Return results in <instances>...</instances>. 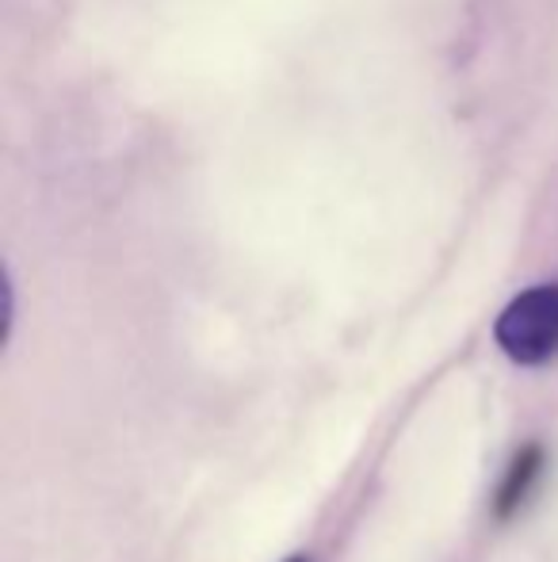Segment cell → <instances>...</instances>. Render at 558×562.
<instances>
[{"mask_svg":"<svg viewBox=\"0 0 558 562\" xmlns=\"http://www.w3.org/2000/svg\"><path fill=\"white\" fill-rule=\"evenodd\" d=\"M498 345L516 363H547L558 352V283H539L513 299L498 318Z\"/></svg>","mask_w":558,"mask_h":562,"instance_id":"obj_1","label":"cell"},{"mask_svg":"<svg viewBox=\"0 0 558 562\" xmlns=\"http://www.w3.org/2000/svg\"><path fill=\"white\" fill-rule=\"evenodd\" d=\"M539 471H544V448H536V445L524 448L521 456L509 463L505 482H501V490H498V502H493L498 517H513V513L528 502L539 482Z\"/></svg>","mask_w":558,"mask_h":562,"instance_id":"obj_2","label":"cell"},{"mask_svg":"<svg viewBox=\"0 0 558 562\" xmlns=\"http://www.w3.org/2000/svg\"><path fill=\"white\" fill-rule=\"evenodd\" d=\"M287 562H306V559H303V555H295V559H287Z\"/></svg>","mask_w":558,"mask_h":562,"instance_id":"obj_3","label":"cell"}]
</instances>
